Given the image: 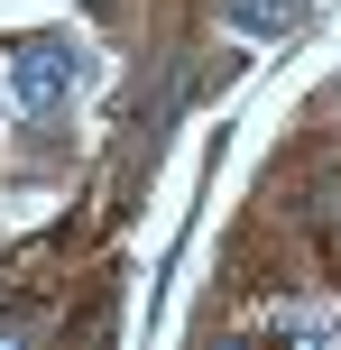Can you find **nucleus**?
<instances>
[{"label": "nucleus", "mask_w": 341, "mask_h": 350, "mask_svg": "<svg viewBox=\"0 0 341 350\" xmlns=\"http://www.w3.org/2000/svg\"><path fill=\"white\" fill-rule=\"evenodd\" d=\"M37 332V314H28V304H10V314H0V350H10V341H28Z\"/></svg>", "instance_id": "obj_3"}, {"label": "nucleus", "mask_w": 341, "mask_h": 350, "mask_svg": "<svg viewBox=\"0 0 341 350\" xmlns=\"http://www.w3.org/2000/svg\"><path fill=\"white\" fill-rule=\"evenodd\" d=\"M74 92H83V46H74V37H28V46L10 55V102L28 111V120L65 111Z\"/></svg>", "instance_id": "obj_1"}, {"label": "nucleus", "mask_w": 341, "mask_h": 350, "mask_svg": "<svg viewBox=\"0 0 341 350\" xmlns=\"http://www.w3.org/2000/svg\"><path fill=\"white\" fill-rule=\"evenodd\" d=\"M305 18H314V0H221L231 37H295Z\"/></svg>", "instance_id": "obj_2"}]
</instances>
